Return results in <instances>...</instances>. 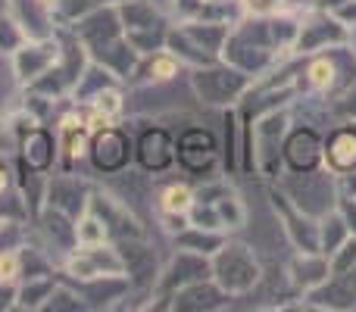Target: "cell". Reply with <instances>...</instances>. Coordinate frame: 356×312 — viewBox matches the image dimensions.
Returning a JSON list of instances; mask_svg holds the SVG:
<instances>
[{"label": "cell", "instance_id": "f546056e", "mask_svg": "<svg viewBox=\"0 0 356 312\" xmlns=\"http://www.w3.org/2000/svg\"><path fill=\"white\" fill-rule=\"evenodd\" d=\"M85 119L88 125L94 129H104V125H113V122H122L125 119V110H129V100H125V85H110L104 88V91L97 94V97H91L85 106Z\"/></svg>", "mask_w": 356, "mask_h": 312}, {"label": "cell", "instance_id": "603a6c76", "mask_svg": "<svg viewBox=\"0 0 356 312\" xmlns=\"http://www.w3.org/2000/svg\"><path fill=\"white\" fill-rule=\"evenodd\" d=\"M16 165H25V169L41 172V175H50L60 165V144H56L50 125H35V129L25 131L22 141H19Z\"/></svg>", "mask_w": 356, "mask_h": 312}, {"label": "cell", "instance_id": "ee69618b", "mask_svg": "<svg viewBox=\"0 0 356 312\" xmlns=\"http://www.w3.org/2000/svg\"><path fill=\"white\" fill-rule=\"evenodd\" d=\"M328 263H332V272L353 269V265H356V238H353V234L332 253V256H328Z\"/></svg>", "mask_w": 356, "mask_h": 312}, {"label": "cell", "instance_id": "5bb4252c", "mask_svg": "<svg viewBox=\"0 0 356 312\" xmlns=\"http://www.w3.org/2000/svg\"><path fill=\"white\" fill-rule=\"evenodd\" d=\"M63 278H97V275H125L122 253L113 240L106 244H91V247H75L60 265Z\"/></svg>", "mask_w": 356, "mask_h": 312}, {"label": "cell", "instance_id": "f35d334b", "mask_svg": "<svg viewBox=\"0 0 356 312\" xmlns=\"http://www.w3.org/2000/svg\"><path fill=\"white\" fill-rule=\"evenodd\" d=\"M22 44H25L22 25H19L16 16H13V13L3 6V10H0V56H6V60H10V56L16 54Z\"/></svg>", "mask_w": 356, "mask_h": 312}, {"label": "cell", "instance_id": "d590c367", "mask_svg": "<svg viewBox=\"0 0 356 312\" xmlns=\"http://www.w3.org/2000/svg\"><path fill=\"white\" fill-rule=\"evenodd\" d=\"M216 213H219V222H222V231H241L247 225V203L241 200V194L234 188H228L222 197H216Z\"/></svg>", "mask_w": 356, "mask_h": 312}, {"label": "cell", "instance_id": "7dc6e473", "mask_svg": "<svg viewBox=\"0 0 356 312\" xmlns=\"http://www.w3.org/2000/svg\"><path fill=\"white\" fill-rule=\"evenodd\" d=\"M0 281H19V253L0 250Z\"/></svg>", "mask_w": 356, "mask_h": 312}, {"label": "cell", "instance_id": "7402d4cb", "mask_svg": "<svg viewBox=\"0 0 356 312\" xmlns=\"http://www.w3.org/2000/svg\"><path fill=\"white\" fill-rule=\"evenodd\" d=\"M88 209H94V213L104 219L106 231H110V240H129V238H147V228H144V222L138 219L135 213L129 209V203L119 200L116 194H110V190H100L94 188L91 194V203H88Z\"/></svg>", "mask_w": 356, "mask_h": 312}, {"label": "cell", "instance_id": "4316f807", "mask_svg": "<svg viewBox=\"0 0 356 312\" xmlns=\"http://www.w3.org/2000/svg\"><path fill=\"white\" fill-rule=\"evenodd\" d=\"M181 60L172 54V50H154V54H141L135 72L129 75L125 88H147V85H166L172 81L178 72H181Z\"/></svg>", "mask_w": 356, "mask_h": 312}, {"label": "cell", "instance_id": "4fadbf2b", "mask_svg": "<svg viewBox=\"0 0 356 312\" xmlns=\"http://www.w3.org/2000/svg\"><path fill=\"white\" fill-rule=\"evenodd\" d=\"M322 147H325V131L294 119L282 144V172L303 175L322 169Z\"/></svg>", "mask_w": 356, "mask_h": 312}, {"label": "cell", "instance_id": "8992f818", "mask_svg": "<svg viewBox=\"0 0 356 312\" xmlns=\"http://www.w3.org/2000/svg\"><path fill=\"white\" fill-rule=\"evenodd\" d=\"M209 272H213L216 284L225 290L228 297H247L259 288L263 281V263L253 253L250 244L228 238L219 250L209 256Z\"/></svg>", "mask_w": 356, "mask_h": 312}, {"label": "cell", "instance_id": "7a4b0ae2", "mask_svg": "<svg viewBox=\"0 0 356 312\" xmlns=\"http://www.w3.org/2000/svg\"><path fill=\"white\" fill-rule=\"evenodd\" d=\"M356 91V50L334 44L319 54L300 56L297 66V97H322L325 104H341Z\"/></svg>", "mask_w": 356, "mask_h": 312}, {"label": "cell", "instance_id": "9a60e30c", "mask_svg": "<svg viewBox=\"0 0 356 312\" xmlns=\"http://www.w3.org/2000/svg\"><path fill=\"white\" fill-rule=\"evenodd\" d=\"M54 135L60 144V165L56 169L75 172L88 159V144H91V125L85 119V110L75 104L63 110L54 122Z\"/></svg>", "mask_w": 356, "mask_h": 312}, {"label": "cell", "instance_id": "d6986e66", "mask_svg": "<svg viewBox=\"0 0 356 312\" xmlns=\"http://www.w3.org/2000/svg\"><path fill=\"white\" fill-rule=\"evenodd\" d=\"M122 253L125 263V278L131 281V290H141V294H154L156 278H160V256L156 250L147 244V238H129V240H113Z\"/></svg>", "mask_w": 356, "mask_h": 312}, {"label": "cell", "instance_id": "52a82bcc", "mask_svg": "<svg viewBox=\"0 0 356 312\" xmlns=\"http://www.w3.org/2000/svg\"><path fill=\"white\" fill-rule=\"evenodd\" d=\"M56 38H60V56H56V63L29 88V91L44 94V97L60 100L63 104V100L72 97L75 85H79L81 72L88 69L91 56H88L85 44L79 41V35H75L69 25H60V28H56Z\"/></svg>", "mask_w": 356, "mask_h": 312}, {"label": "cell", "instance_id": "816d5d0a", "mask_svg": "<svg viewBox=\"0 0 356 312\" xmlns=\"http://www.w3.org/2000/svg\"><path fill=\"white\" fill-rule=\"evenodd\" d=\"M334 190H338V197H356V172L334 175Z\"/></svg>", "mask_w": 356, "mask_h": 312}, {"label": "cell", "instance_id": "ac0fdd59", "mask_svg": "<svg viewBox=\"0 0 356 312\" xmlns=\"http://www.w3.org/2000/svg\"><path fill=\"white\" fill-rule=\"evenodd\" d=\"M60 56V38H25V44L10 56L19 88H31Z\"/></svg>", "mask_w": 356, "mask_h": 312}, {"label": "cell", "instance_id": "6da1fadb", "mask_svg": "<svg viewBox=\"0 0 356 312\" xmlns=\"http://www.w3.org/2000/svg\"><path fill=\"white\" fill-rule=\"evenodd\" d=\"M69 28H72L75 35H79V41L85 44L91 63L110 69L122 85L129 81V75L135 72L141 54H138V50L131 47V41L125 38L116 3H94L91 10L81 13L75 22H69Z\"/></svg>", "mask_w": 356, "mask_h": 312}, {"label": "cell", "instance_id": "db71d44e", "mask_svg": "<svg viewBox=\"0 0 356 312\" xmlns=\"http://www.w3.org/2000/svg\"><path fill=\"white\" fill-rule=\"evenodd\" d=\"M350 47H353V50H356V28H353V31H350Z\"/></svg>", "mask_w": 356, "mask_h": 312}, {"label": "cell", "instance_id": "74e56055", "mask_svg": "<svg viewBox=\"0 0 356 312\" xmlns=\"http://www.w3.org/2000/svg\"><path fill=\"white\" fill-rule=\"evenodd\" d=\"M75 234H79V247L106 244V240H110V231H106L104 219H100L94 209H85V213L75 219Z\"/></svg>", "mask_w": 356, "mask_h": 312}, {"label": "cell", "instance_id": "cb8c5ba5", "mask_svg": "<svg viewBox=\"0 0 356 312\" xmlns=\"http://www.w3.org/2000/svg\"><path fill=\"white\" fill-rule=\"evenodd\" d=\"M66 281L72 284L75 290H79L85 309H94V312H100V309H119L125 297L131 294V281L125 275H97V278H81V281H75V278H66Z\"/></svg>", "mask_w": 356, "mask_h": 312}, {"label": "cell", "instance_id": "681fc988", "mask_svg": "<svg viewBox=\"0 0 356 312\" xmlns=\"http://www.w3.org/2000/svg\"><path fill=\"white\" fill-rule=\"evenodd\" d=\"M334 209L344 215L347 228H350V234L356 238V197H338V200H334Z\"/></svg>", "mask_w": 356, "mask_h": 312}, {"label": "cell", "instance_id": "e0dca14e", "mask_svg": "<svg viewBox=\"0 0 356 312\" xmlns=\"http://www.w3.org/2000/svg\"><path fill=\"white\" fill-rule=\"evenodd\" d=\"M135 163L147 175H166L175 169V135L166 125H144L135 135Z\"/></svg>", "mask_w": 356, "mask_h": 312}, {"label": "cell", "instance_id": "4dcf8cb0", "mask_svg": "<svg viewBox=\"0 0 356 312\" xmlns=\"http://www.w3.org/2000/svg\"><path fill=\"white\" fill-rule=\"evenodd\" d=\"M222 125H225V141H222V172L232 178V175H241V172H244V129H241V116H238L234 106L225 110Z\"/></svg>", "mask_w": 356, "mask_h": 312}, {"label": "cell", "instance_id": "d6a6232c", "mask_svg": "<svg viewBox=\"0 0 356 312\" xmlns=\"http://www.w3.org/2000/svg\"><path fill=\"white\" fill-rule=\"evenodd\" d=\"M110 85H122V81L116 79V75L110 72V69H104V66H97V63H88V69L81 72V79H79V85H75V91H72V97H69V104H75V106H85L91 97H97L104 88H110Z\"/></svg>", "mask_w": 356, "mask_h": 312}, {"label": "cell", "instance_id": "d4e9b609", "mask_svg": "<svg viewBox=\"0 0 356 312\" xmlns=\"http://www.w3.org/2000/svg\"><path fill=\"white\" fill-rule=\"evenodd\" d=\"M322 165H325L332 175L356 172V119H341L332 129H325Z\"/></svg>", "mask_w": 356, "mask_h": 312}, {"label": "cell", "instance_id": "ab89813d", "mask_svg": "<svg viewBox=\"0 0 356 312\" xmlns=\"http://www.w3.org/2000/svg\"><path fill=\"white\" fill-rule=\"evenodd\" d=\"M44 309H50V312H85V303H81L79 290H75L66 278H60L56 288H54V294L47 297V306Z\"/></svg>", "mask_w": 356, "mask_h": 312}, {"label": "cell", "instance_id": "30bf717a", "mask_svg": "<svg viewBox=\"0 0 356 312\" xmlns=\"http://www.w3.org/2000/svg\"><path fill=\"white\" fill-rule=\"evenodd\" d=\"M269 206H272V213H275L288 244L294 247L297 253L319 250V215H313L303 206H297L275 181H269Z\"/></svg>", "mask_w": 356, "mask_h": 312}, {"label": "cell", "instance_id": "2e32d148", "mask_svg": "<svg viewBox=\"0 0 356 312\" xmlns=\"http://www.w3.org/2000/svg\"><path fill=\"white\" fill-rule=\"evenodd\" d=\"M347 41H350V28H344L332 13L309 10V13L300 16V31H297L294 56L319 54V50L334 47V44H347Z\"/></svg>", "mask_w": 356, "mask_h": 312}, {"label": "cell", "instance_id": "83f0119b", "mask_svg": "<svg viewBox=\"0 0 356 312\" xmlns=\"http://www.w3.org/2000/svg\"><path fill=\"white\" fill-rule=\"evenodd\" d=\"M284 275H288V281L294 284L297 294L303 297L313 288H319V284L332 275V263H328V256L322 250H313V253L294 250V256H291L288 265H284Z\"/></svg>", "mask_w": 356, "mask_h": 312}, {"label": "cell", "instance_id": "ba28073f", "mask_svg": "<svg viewBox=\"0 0 356 312\" xmlns=\"http://www.w3.org/2000/svg\"><path fill=\"white\" fill-rule=\"evenodd\" d=\"M175 165L191 178L219 175L222 169V144L207 125H188L175 135Z\"/></svg>", "mask_w": 356, "mask_h": 312}, {"label": "cell", "instance_id": "484cf974", "mask_svg": "<svg viewBox=\"0 0 356 312\" xmlns=\"http://www.w3.org/2000/svg\"><path fill=\"white\" fill-rule=\"evenodd\" d=\"M232 303V297L216 284V278H200V281H191L184 288H178L169 300V312H216L225 309Z\"/></svg>", "mask_w": 356, "mask_h": 312}, {"label": "cell", "instance_id": "7bdbcfd3", "mask_svg": "<svg viewBox=\"0 0 356 312\" xmlns=\"http://www.w3.org/2000/svg\"><path fill=\"white\" fill-rule=\"evenodd\" d=\"M91 6H94V0H54V10H56L60 25L75 22V19H79L81 13H88Z\"/></svg>", "mask_w": 356, "mask_h": 312}, {"label": "cell", "instance_id": "277c9868", "mask_svg": "<svg viewBox=\"0 0 356 312\" xmlns=\"http://www.w3.org/2000/svg\"><path fill=\"white\" fill-rule=\"evenodd\" d=\"M219 60L241 69L250 79H259V75L272 72L278 63H284V56L278 54L275 41H272L269 16H241L238 22H232Z\"/></svg>", "mask_w": 356, "mask_h": 312}, {"label": "cell", "instance_id": "7c38bea8", "mask_svg": "<svg viewBox=\"0 0 356 312\" xmlns=\"http://www.w3.org/2000/svg\"><path fill=\"white\" fill-rule=\"evenodd\" d=\"M29 238L35 244H41L50 256L56 259V265H63V259L79 247V234H75V219L69 213L56 206H47L44 203L41 213L31 215L29 222Z\"/></svg>", "mask_w": 356, "mask_h": 312}, {"label": "cell", "instance_id": "9c48e42d", "mask_svg": "<svg viewBox=\"0 0 356 312\" xmlns=\"http://www.w3.org/2000/svg\"><path fill=\"white\" fill-rule=\"evenodd\" d=\"M88 163L97 175H122L135 163V135L129 122H113L91 131Z\"/></svg>", "mask_w": 356, "mask_h": 312}, {"label": "cell", "instance_id": "f907efd6", "mask_svg": "<svg viewBox=\"0 0 356 312\" xmlns=\"http://www.w3.org/2000/svg\"><path fill=\"white\" fill-rule=\"evenodd\" d=\"M16 297H19V281H0V312L16 309Z\"/></svg>", "mask_w": 356, "mask_h": 312}, {"label": "cell", "instance_id": "b9f144b4", "mask_svg": "<svg viewBox=\"0 0 356 312\" xmlns=\"http://www.w3.org/2000/svg\"><path fill=\"white\" fill-rule=\"evenodd\" d=\"M166 35H169V25L166 28H150V31H135V35H125L131 41V47L138 54H154V50L166 47Z\"/></svg>", "mask_w": 356, "mask_h": 312}, {"label": "cell", "instance_id": "1f68e13d", "mask_svg": "<svg viewBox=\"0 0 356 312\" xmlns=\"http://www.w3.org/2000/svg\"><path fill=\"white\" fill-rule=\"evenodd\" d=\"M172 240H175V250H191V253H200V256H213V253L228 240V234L213 231V228L188 225L184 231H178Z\"/></svg>", "mask_w": 356, "mask_h": 312}, {"label": "cell", "instance_id": "44dd1931", "mask_svg": "<svg viewBox=\"0 0 356 312\" xmlns=\"http://www.w3.org/2000/svg\"><path fill=\"white\" fill-rule=\"evenodd\" d=\"M303 309L316 312H350L356 309V265L344 272H332L319 288L303 294L300 300Z\"/></svg>", "mask_w": 356, "mask_h": 312}, {"label": "cell", "instance_id": "11a10c76", "mask_svg": "<svg viewBox=\"0 0 356 312\" xmlns=\"http://www.w3.org/2000/svg\"><path fill=\"white\" fill-rule=\"evenodd\" d=\"M94 3H122V0H94Z\"/></svg>", "mask_w": 356, "mask_h": 312}, {"label": "cell", "instance_id": "60d3db41", "mask_svg": "<svg viewBox=\"0 0 356 312\" xmlns=\"http://www.w3.org/2000/svg\"><path fill=\"white\" fill-rule=\"evenodd\" d=\"M188 222H191V225H197V228H213V231H222V222H219V213H216V203H209V200H194V203H191Z\"/></svg>", "mask_w": 356, "mask_h": 312}, {"label": "cell", "instance_id": "836d02e7", "mask_svg": "<svg viewBox=\"0 0 356 312\" xmlns=\"http://www.w3.org/2000/svg\"><path fill=\"white\" fill-rule=\"evenodd\" d=\"M60 275H44V278H22L19 281V297H16V309L22 312H41L47 306V297L54 294Z\"/></svg>", "mask_w": 356, "mask_h": 312}, {"label": "cell", "instance_id": "8d00e7d4", "mask_svg": "<svg viewBox=\"0 0 356 312\" xmlns=\"http://www.w3.org/2000/svg\"><path fill=\"white\" fill-rule=\"evenodd\" d=\"M347 238H350V228H347L344 215L338 209H328L325 215H319V250L325 256H332Z\"/></svg>", "mask_w": 356, "mask_h": 312}, {"label": "cell", "instance_id": "f5cc1de1", "mask_svg": "<svg viewBox=\"0 0 356 312\" xmlns=\"http://www.w3.org/2000/svg\"><path fill=\"white\" fill-rule=\"evenodd\" d=\"M10 184H16V163L0 159V190H6Z\"/></svg>", "mask_w": 356, "mask_h": 312}, {"label": "cell", "instance_id": "f6af8a7d", "mask_svg": "<svg viewBox=\"0 0 356 312\" xmlns=\"http://www.w3.org/2000/svg\"><path fill=\"white\" fill-rule=\"evenodd\" d=\"M284 10V0H241L244 16H275Z\"/></svg>", "mask_w": 356, "mask_h": 312}, {"label": "cell", "instance_id": "8fae6325", "mask_svg": "<svg viewBox=\"0 0 356 312\" xmlns=\"http://www.w3.org/2000/svg\"><path fill=\"white\" fill-rule=\"evenodd\" d=\"M275 184L307 213L313 215H325L328 209H334V200H338V190H334V175L322 165L316 172H303V175H294V172H282L275 178Z\"/></svg>", "mask_w": 356, "mask_h": 312}, {"label": "cell", "instance_id": "bcb514c9", "mask_svg": "<svg viewBox=\"0 0 356 312\" xmlns=\"http://www.w3.org/2000/svg\"><path fill=\"white\" fill-rule=\"evenodd\" d=\"M325 13H332L344 28H350V31L356 28V0H341V3H334L332 10H325Z\"/></svg>", "mask_w": 356, "mask_h": 312}, {"label": "cell", "instance_id": "3957f363", "mask_svg": "<svg viewBox=\"0 0 356 312\" xmlns=\"http://www.w3.org/2000/svg\"><path fill=\"white\" fill-rule=\"evenodd\" d=\"M291 122H294L291 104L259 113L250 122H241V129H244V172H253L263 181H275L282 175V144Z\"/></svg>", "mask_w": 356, "mask_h": 312}, {"label": "cell", "instance_id": "c3c4849f", "mask_svg": "<svg viewBox=\"0 0 356 312\" xmlns=\"http://www.w3.org/2000/svg\"><path fill=\"white\" fill-rule=\"evenodd\" d=\"M156 219H160V228L169 234V238H175L178 231H184V228L191 225L188 215H178V213H156Z\"/></svg>", "mask_w": 356, "mask_h": 312}, {"label": "cell", "instance_id": "9f6ffc18", "mask_svg": "<svg viewBox=\"0 0 356 312\" xmlns=\"http://www.w3.org/2000/svg\"><path fill=\"white\" fill-rule=\"evenodd\" d=\"M213 3H238V0H213Z\"/></svg>", "mask_w": 356, "mask_h": 312}, {"label": "cell", "instance_id": "ffe728a7", "mask_svg": "<svg viewBox=\"0 0 356 312\" xmlns=\"http://www.w3.org/2000/svg\"><path fill=\"white\" fill-rule=\"evenodd\" d=\"M94 188H97V184H91L85 175H79V172L54 169L47 175V197H44V203L69 213L72 219H79L88 209V203H91Z\"/></svg>", "mask_w": 356, "mask_h": 312}, {"label": "cell", "instance_id": "f1b7e54d", "mask_svg": "<svg viewBox=\"0 0 356 312\" xmlns=\"http://www.w3.org/2000/svg\"><path fill=\"white\" fill-rule=\"evenodd\" d=\"M116 10H119V19H122L125 35L172 25V16L156 0H122V3H116Z\"/></svg>", "mask_w": 356, "mask_h": 312}, {"label": "cell", "instance_id": "e575fe53", "mask_svg": "<svg viewBox=\"0 0 356 312\" xmlns=\"http://www.w3.org/2000/svg\"><path fill=\"white\" fill-rule=\"evenodd\" d=\"M191 203H194V184L188 181H169L156 190V213L188 215Z\"/></svg>", "mask_w": 356, "mask_h": 312}, {"label": "cell", "instance_id": "5b68a950", "mask_svg": "<svg viewBox=\"0 0 356 312\" xmlns=\"http://www.w3.org/2000/svg\"><path fill=\"white\" fill-rule=\"evenodd\" d=\"M188 85H191V94L197 97V104L225 113L244 100L253 79L244 75L241 69L228 66L225 60H213V63L188 69Z\"/></svg>", "mask_w": 356, "mask_h": 312}]
</instances>
